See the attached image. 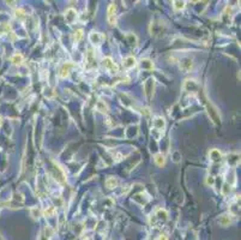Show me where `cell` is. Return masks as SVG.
Here are the masks:
<instances>
[{"label": "cell", "mask_w": 241, "mask_h": 240, "mask_svg": "<svg viewBox=\"0 0 241 240\" xmlns=\"http://www.w3.org/2000/svg\"><path fill=\"white\" fill-rule=\"evenodd\" d=\"M54 211H55V209L52 207V208H49L48 210L45 211V215H46V216H51V215H53V214H54Z\"/></svg>", "instance_id": "9"}, {"label": "cell", "mask_w": 241, "mask_h": 240, "mask_svg": "<svg viewBox=\"0 0 241 240\" xmlns=\"http://www.w3.org/2000/svg\"><path fill=\"white\" fill-rule=\"evenodd\" d=\"M107 18H108V22L110 25H115V5L114 4H110L107 10Z\"/></svg>", "instance_id": "1"}, {"label": "cell", "mask_w": 241, "mask_h": 240, "mask_svg": "<svg viewBox=\"0 0 241 240\" xmlns=\"http://www.w3.org/2000/svg\"><path fill=\"white\" fill-rule=\"evenodd\" d=\"M106 185H107L108 189H114L118 185V180L114 178H108L106 180Z\"/></svg>", "instance_id": "3"}, {"label": "cell", "mask_w": 241, "mask_h": 240, "mask_svg": "<svg viewBox=\"0 0 241 240\" xmlns=\"http://www.w3.org/2000/svg\"><path fill=\"white\" fill-rule=\"evenodd\" d=\"M22 60H23V56H22V55L16 54L15 56L12 58V61L15 62V64H21V62H22Z\"/></svg>", "instance_id": "6"}, {"label": "cell", "mask_w": 241, "mask_h": 240, "mask_svg": "<svg viewBox=\"0 0 241 240\" xmlns=\"http://www.w3.org/2000/svg\"><path fill=\"white\" fill-rule=\"evenodd\" d=\"M155 162L158 164V166H163L164 163H166V159H164V156L162 154H158V155L155 156Z\"/></svg>", "instance_id": "4"}, {"label": "cell", "mask_w": 241, "mask_h": 240, "mask_svg": "<svg viewBox=\"0 0 241 240\" xmlns=\"http://www.w3.org/2000/svg\"><path fill=\"white\" fill-rule=\"evenodd\" d=\"M103 66L107 69L108 71H112V72H118V66L113 62V60L110 58H104L103 59Z\"/></svg>", "instance_id": "2"}, {"label": "cell", "mask_w": 241, "mask_h": 240, "mask_svg": "<svg viewBox=\"0 0 241 240\" xmlns=\"http://www.w3.org/2000/svg\"><path fill=\"white\" fill-rule=\"evenodd\" d=\"M71 66H72L71 64H66V65H64V67H62V70H61V77H66V76L69 75V70H70Z\"/></svg>", "instance_id": "5"}, {"label": "cell", "mask_w": 241, "mask_h": 240, "mask_svg": "<svg viewBox=\"0 0 241 240\" xmlns=\"http://www.w3.org/2000/svg\"><path fill=\"white\" fill-rule=\"evenodd\" d=\"M83 37V30H76V32H75V39H76V41H79V40Z\"/></svg>", "instance_id": "7"}, {"label": "cell", "mask_w": 241, "mask_h": 240, "mask_svg": "<svg viewBox=\"0 0 241 240\" xmlns=\"http://www.w3.org/2000/svg\"><path fill=\"white\" fill-rule=\"evenodd\" d=\"M184 6H185V2L184 1H174V7L175 8H184Z\"/></svg>", "instance_id": "8"}, {"label": "cell", "mask_w": 241, "mask_h": 240, "mask_svg": "<svg viewBox=\"0 0 241 240\" xmlns=\"http://www.w3.org/2000/svg\"><path fill=\"white\" fill-rule=\"evenodd\" d=\"M158 240H168V238H167L166 235H161V237L158 238Z\"/></svg>", "instance_id": "10"}]
</instances>
